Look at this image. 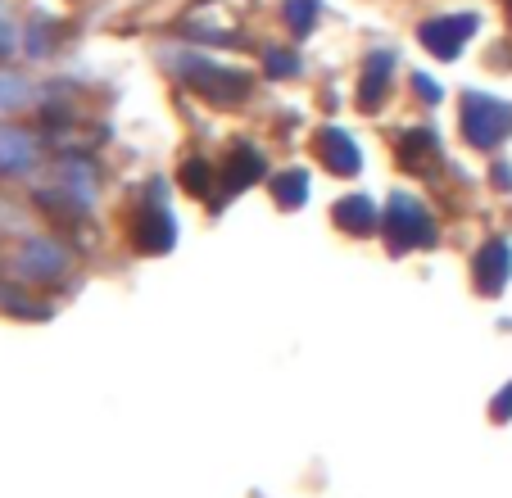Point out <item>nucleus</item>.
<instances>
[{"label":"nucleus","instance_id":"nucleus-17","mask_svg":"<svg viewBox=\"0 0 512 498\" xmlns=\"http://www.w3.org/2000/svg\"><path fill=\"white\" fill-rule=\"evenodd\" d=\"M14 41H19V32H14V23L5 19V14H0V55H10Z\"/></svg>","mask_w":512,"mask_h":498},{"label":"nucleus","instance_id":"nucleus-11","mask_svg":"<svg viewBox=\"0 0 512 498\" xmlns=\"http://www.w3.org/2000/svg\"><path fill=\"white\" fill-rule=\"evenodd\" d=\"M336 222H340V227H354V231H368L372 222H377V209H372L363 195H354V200H345L336 209Z\"/></svg>","mask_w":512,"mask_h":498},{"label":"nucleus","instance_id":"nucleus-13","mask_svg":"<svg viewBox=\"0 0 512 498\" xmlns=\"http://www.w3.org/2000/svg\"><path fill=\"white\" fill-rule=\"evenodd\" d=\"M281 10H286L290 32H300V37H304V32L313 28V19H318V0H286Z\"/></svg>","mask_w":512,"mask_h":498},{"label":"nucleus","instance_id":"nucleus-2","mask_svg":"<svg viewBox=\"0 0 512 498\" xmlns=\"http://www.w3.org/2000/svg\"><path fill=\"white\" fill-rule=\"evenodd\" d=\"M177 73L191 82L200 96L218 100V105H236V100L250 96V77L236 73V68H223V64H213V59H191L182 55L177 59Z\"/></svg>","mask_w":512,"mask_h":498},{"label":"nucleus","instance_id":"nucleus-9","mask_svg":"<svg viewBox=\"0 0 512 498\" xmlns=\"http://www.w3.org/2000/svg\"><path fill=\"white\" fill-rule=\"evenodd\" d=\"M136 245H141V249H168V245H173V222H168L164 213L141 218V227H136Z\"/></svg>","mask_w":512,"mask_h":498},{"label":"nucleus","instance_id":"nucleus-19","mask_svg":"<svg viewBox=\"0 0 512 498\" xmlns=\"http://www.w3.org/2000/svg\"><path fill=\"white\" fill-rule=\"evenodd\" d=\"M417 91H422L426 100H440V87H435L431 77H422V73H417Z\"/></svg>","mask_w":512,"mask_h":498},{"label":"nucleus","instance_id":"nucleus-7","mask_svg":"<svg viewBox=\"0 0 512 498\" xmlns=\"http://www.w3.org/2000/svg\"><path fill=\"white\" fill-rule=\"evenodd\" d=\"M318 154H322V163H327L331 173H340V177L358 173V145L349 141L340 127H327V132H318Z\"/></svg>","mask_w":512,"mask_h":498},{"label":"nucleus","instance_id":"nucleus-6","mask_svg":"<svg viewBox=\"0 0 512 498\" xmlns=\"http://www.w3.org/2000/svg\"><path fill=\"white\" fill-rule=\"evenodd\" d=\"M32 163H37V136L0 127V173H28Z\"/></svg>","mask_w":512,"mask_h":498},{"label":"nucleus","instance_id":"nucleus-15","mask_svg":"<svg viewBox=\"0 0 512 498\" xmlns=\"http://www.w3.org/2000/svg\"><path fill=\"white\" fill-rule=\"evenodd\" d=\"M304 191H309V182H304V173H286V177H277V200H286V204H300V200H304Z\"/></svg>","mask_w":512,"mask_h":498},{"label":"nucleus","instance_id":"nucleus-18","mask_svg":"<svg viewBox=\"0 0 512 498\" xmlns=\"http://www.w3.org/2000/svg\"><path fill=\"white\" fill-rule=\"evenodd\" d=\"M508 412H512V385L499 394V399H494V417H499V422H508Z\"/></svg>","mask_w":512,"mask_h":498},{"label":"nucleus","instance_id":"nucleus-10","mask_svg":"<svg viewBox=\"0 0 512 498\" xmlns=\"http://www.w3.org/2000/svg\"><path fill=\"white\" fill-rule=\"evenodd\" d=\"M259 173H263L259 154H254V150H236L232 154V168H227V191H241V186L259 182Z\"/></svg>","mask_w":512,"mask_h":498},{"label":"nucleus","instance_id":"nucleus-14","mask_svg":"<svg viewBox=\"0 0 512 498\" xmlns=\"http://www.w3.org/2000/svg\"><path fill=\"white\" fill-rule=\"evenodd\" d=\"M435 150V136L431 132H408V141H404V163L408 168H422V154H431Z\"/></svg>","mask_w":512,"mask_h":498},{"label":"nucleus","instance_id":"nucleus-1","mask_svg":"<svg viewBox=\"0 0 512 498\" xmlns=\"http://www.w3.org/2000/svg\"><path fill=\"white\" fill-rule=\"evenodd\" d=\"M463 136L476 145V150H494L499 141L512 136V105L499 96L467 91L463 96Z\"/></svg>","mask_w":512,"mask_h":498},{"label":"nucleus","instance_id":"nucleus-16","mask_svg":"<svg viewBox=\"0 0 512 498\" xmlns=\"http://www.w3.org/2000/svg\"><path fill=\"white\" fill-rule=\"evenodd\" d=\"M295 68H300L295 64V55H286V50H268V73L272 77H290Z\"/></svg>","mask_w":512,"mask_h":498},{"label":"nucleus","instance_id":"nucleus-12","mask_svg":"<svg viewBox=\"0 0 512 498\" xmlns=\"http://www.w3.org/2000/svg\"><path fill=\"white\" fill-rule=\"evenodd\" d=\"M32 100V87L23 77L14 73H0V114H10V109H23Z\"/></svg>","mask_w":512,"mask_h":498},{"label":"nucleus","instance_id":"nucleus-3","mask_svg":"<svg viewBox=\"0 0 512 498\" xmlns=\"http://www.w3.org/2000/svg\"><path fill=\"white\" fill-rule=\"evenodd\" d=\"M476 32V14H445V19H426L417 28V41L431 50L435 59H458L463 46L472 41Z\"/></svg>","mask_w":512,"mask_h":498},{"label":"nucleus","instance_id":"nucleus-5","mask_svg":"<svg viewBox=\"0 0 512 498\" xmlns=\"http://www.w3.org/2000/svg\"><path fill=\"white\" fill-rule=\"evenodd\" d=\"M390 73H395V55H390V50H377V55H368V64H363V82H358V105H363V109H377L381 100H386Z\"/></svg>","mask_w":512,"mask_h":498},{"label":"nucleus","instance_id":"nucleus-8","mask_svg":"<svg viewBox=\"0 0 512 498\" xmlns=\"http://www.w3.org/2000/svg\"><path fill=\"white\" fill-rule=\"evenodd\" d=\"M508 268H512V254L508 245H485L481 259H476V286L485 290V295H494V290H503V281H508Z\"/></svg>","mask_w":512,"mask_h":498},{"label":"nucleus","instance_id":"nucleus-4","mask_svg":"<svg viewBox=\"0 0 512 498\" xmlns=\"http://www.w3.org/2000/svg\"><path fill=\"white\" fill-rule=\"evenodd\" d=\"M386 231L399 249L404 245H431L435 240V227H431V218H426V209L417 200H408V195H395V200H390Z\"/></svg>","mask_w":512,"mask_h":498}]
</instances>
